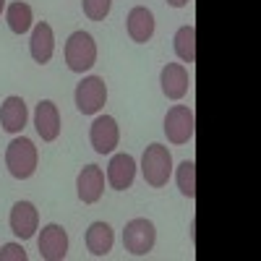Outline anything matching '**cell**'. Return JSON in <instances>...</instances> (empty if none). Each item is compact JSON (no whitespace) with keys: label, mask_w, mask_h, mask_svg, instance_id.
<instances>
[{"label":"cell","mask_w":261,"mask_h":261,"mask_svg":"<svg viewBox=\"0 0 261 261\" xmlns=\"http://www.w3.org/2000/svg\"><path fill=\"white\" fill-rule=\"evenodd\" d=\"M141 172H144V180L151 188H162L167 186V178L172 172V157H170V149L162 144H149L144 157H141Z\"/></svg>","instance_id":"6da1fadb"},{"label":"cell","mask_w":261,"mask_h":261,"mask_svg":"<svg viewBox=\"0 0 261 261\" xmlns=\"http://www.w3.org/2000/svg\"><path fill=\"white\" fill-rule=\"evenodd\" d=\"M6 167L13 178L18 180H27L34 175L37 170V146L29 139H13L6 149Z\"/></svg>","instance_id":"7a4b0ae2"},{"label":"cell","mask_w":261,"mask_h":261,"mask_svg":"<svg viewBox=\"0 0 261 261\" xmlns=\"http://www.w3.org/2000/svg\"><path fill=\"white\" fill-rule=\"evenodd\" d=\"M94 60H97V45L92 34L73 32L68 42H65V63H68V68L76 73H84L94 65Z\"/></svg>","instance_id":"3957f363"},{"label":"cell","mask_w":261,"mask_h":261,"mask_svg":"<svg viewBox=\"0 0 261 261\" xmlns=\"http://www.w3.org/2000/svg\"><path fill=\"white\" fill-rule=\"evenodd\" d=\"M157 241V230L149 220H130L123 230V246L125 251H130L134 256H146L151 248H154Z\"/></svg>","instance_id":"277c9868"},{"label":"cell","mask_w":261,"mask_h":261,"mask_svg":"<svg viewBox=\"0 0 261 261\" xmlns=\"http://www.w3.org/2000/svg\"><path fill=\"white\" fill-rule=\"evenodd\" d=\"M193 110L186 105H175L165 115V134L172 144H188L193 139Z\"/></svg>","instance_id":"5b68a950"},{"label":"cell","mask_w":261,"mask_h":261,"mask_svg":"<svg viewBox=\"0 0 261 261\" xmlns=\"http://www.w3.org/2000/svg\"><path fill=\"white\" fill-rule=\"evenodd\" d=\"M107 102V86L99 76H86L76 86V107L84 115H94Z\"/></svg>","instance_id":"8992f818"},{"label":"cell","mask_w":261,"mask_h":261,"mask_svg":"<svg viewBox=\"0 0 261 261\" xmlns=\"http://www.w3.org/2000/svg\"><path fill=\"white\" fill-rule=\"evenodd\" d=\"M89 139H92V146H94L97 154H110V151L118 146V139H120L115 118H110V115L97 118L89 128Z\"/></svg>","instance_id":"52a82bcc"},{"label":"cell","mask_w":261,"mask_h":261,"mask_svg":"<svg viewBox=\"0 0 261 261\" xmlns=\"http://www.w3.org/2000/svg\"><path fill=\"white\" fill-rule=\"evenodd\" d=\"M39 256L47 258V261H60L65 258V253H68V235H65V230L60 225H47L42 227V235H39Z\"/></svg>","instance_id":"ba28073f"},{"label":"cell","mask_w":261,"mask_h":261,"mask_svg":"<svg viewBox=\"0 0 261 261\" xmlns=\"http://www.w3.org/2000/svg\"><path fill=\"white\" fill-rule=\"evenodd\" d=\"M76 188H79V199L84 204H97L102 199V191H105V175H102V170L97 165H86L79 172Z\"/></svg>","instance_id":"9c48e42d"},{"label":"cell","mask_w":261,"mask_h":261,"mask_svg":"<svg viewBox=\"0 0 261 261\" xmlns=\"http://www.w3.org/2000/svg\"><path fill=\"white\" fill-rule=\"evenodd\" d=\"M34 125H37V134L42 136V141H55L60 134V113L55 102L50 99H42L34 110Z\"/></svg>","instance_id":"30bf717a"},{"label":"cell","mask_w":261,"mask_h":261,"mask_svg":"<svg viewBox=\"0 0 261 261\" xmlns=\"http://www.w3.org/2000/svg\"><path fill=\"white\" fill-rule=\"evenodd\" d=\"M134 178H136V160L130 154H115L110 160V165H107V180H110V186L115 191H125V188H130Z\"/></svg>","instance_id":"8fae6325"},{"label":"cell","mask_w":261,"mask_h":261,"mask_svg":"<svg viewBox=\"0 0 261 261\" xmlns=\"http://www.w3.org/2000/svg\"><path fill=\"white\" fill-rule=\"evenodd\" d=\"M37 222H39V214H37L34 204L18 201V204L11 209V230L21 238V241H29V238L34 235Z\"/></svg>","instance_id":"7c38bea8"},{"label":"cell","mask_w":261,"mask_h":261,"mask_svg":"<svg viewBox=\"0 0 261 261\" xmlns=\"http://www.w3.org/2000/svg\"><path fill=\"white\" fill-rule=\"evenodd\" d=\"M27 105L21 97H8L3 105H0V125H3L8 134H18L27 125Z\"/></svg>","instance_id":"4fadbf2b"},{"label":"cell","mask_w":261,"mask_h":261,"mask_svg":"<svg viewBox=\"0 0 261 261\" xmlns=\"http://www.w3.org/2000/svg\"><path fill=\"white\" fill-rule=\"evenodd\" d=\"M160 81H162L165 97H170V99H180L188 92V73H186V68L180 63H167L162 68Z\"/></svg>","instance_id":"5bb4252c"},{"label":"cell","mask_w":261,"mask_h":261,"mask_svg":"<svg viewBox=\"0 0 261 261\" xmlns=\"http://www.w3.org/2000/svg\"><path fill=\"white\" fill-rule=\"evenodd\" d=\"M128 34H130L134 42H139V45H144V42L151 39V34H154V16H151L149 8L136 6L128 13Z\"/></svg>","instance_id":"9a60e30c"},{"label":"cell","mask_w":261,"mask_h":261,"mask_svg":"<svg viewBox=\"0 0 261 261\" xmlns=\"http://www.w3.org/2000/svg\"><path fill=\"white\" fill-rule=\"evenodd\" d=\"M53 50H55L53 29H50V24H45V21H42V24H37L34 32H32V58H34V63H39V65L50 63Z\"/></svg>","instance_id":"2e32d148"},{"label":"cell","mask_w":261,"mask_h":261,"mask_svg":"<svg viewBox=\"0 0 261 261\" xmlns=\"http://www.w3.org/2000/svg\"><path fill=\"white\" fill-rule=\"evenodd\" d=\"M113 227L107 222H94L89 230H86V248H89L94 256H107L113 251Z\"/></svg>","instance_id":"e0dca14e"},{"label":"cell","mask_w":261,"mask_h":261,"mask_svg":"<svg viewBox=\"0 0 261 261\" xmlns=\"http://www.w3.org/2000/svg\"><path fill=\"white\" fill-rule=\"evenodd\" d=\"M6 18H8V27L13 34H27L32 27V8L27 3H13V6H8Z\"/></svg>","instance_id":"ac0fdd59"},{"label":"cell","mask_w":261,"mask_h":261,"mask_svg":"<svg viewBox=\"0 0 261 261\" xmlns=\"http://www.w3.org/2000/svg\"><path fill=\"white\" fill-rule=\"evenodd\" d=\"M175 53L186 63H193L196 60V29L191 24L178 29V34H175Z\"/></svg>","instance_id":"d6986e66"},{"label":"cell","mask_w":261,"mask_h":261,"mask_svg":"<svg viewBox=\"0 0 261 261\" xmlns=\"http://www.w3.org/2000/svg\"><path fill=\"white\" fill-rule=\"evenodd\" d=\"M178 188H180L183 196H188V199L196 196V165L191 160L180 162V167H178Z\"/></svg>","instance_id":"ffe728a7"},{"label":"cell","mask_w":261,"mask_h":261,"mask_svg":"<svg viewBox=\"0 0 261 261\" xmlns=\"http://www.w3.org/2000/svg\"><path fill=\"white\" fill-rule=\"evenodd\" d=\"M84 13L92 21H102L107 13H110V0H81Z\"/></svg>","instance_id":"44dd1931"},{"label":"cell","mask_w":261,"mask_h":261,"mask_svg":"<svg viewBox=\"0 0 261 261\" xmlns=\"http://www.w3.org/2000/svg\"><path fill=\"white\" fill-rule=\"evenodd\" d=\"M0 261H27V251L18 243H8L0 248Z\"/></svg>","instance_id":"7402d4cb"},{"label":"cell","mask_w":261,"mask_h":261,"mask_svg":"<svg viewBox=\"0 0 261 261\" xmlns=\"http://www.w3.org/2000/svg\"><path fill=\"white\" fill-rule=\"evenodd\" d=\"M167 3H170L172 8H183V6H188V0H167Z\"/></svg>","instance_id":"603a6c76"},{"label":"cell","mask_w":261,"mask_h":261,"mask_svg":"<svg viewBox=\"0 0 261 261\" xmlns=\"http://www.w3.org/2000/svg\"><path fill=\"white\" fill-rule=\"evenodd\" d=\"M3 6H6V0H0V11H3Z\"/></svg>","instance_id":"cb8c5ba5"}]
</instances>
